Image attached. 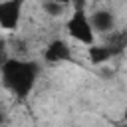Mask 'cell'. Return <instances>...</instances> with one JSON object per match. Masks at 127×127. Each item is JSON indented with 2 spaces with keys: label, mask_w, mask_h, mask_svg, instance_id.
Here are the masks:
<instances>
[{
  "label": "cell",
  "mask_w": 127,
  "mask_h": 127,
  "mask_svg": "<svg viewBox=\"0 0 127 127\" xmlns=\"http://www.w3.org/2000/svg\"><path fill=\"white\" fill-rule=\"evenodd\" d=\"M64 4H60L58 0H46L44 4H42V10L50 16V18H58V16H62L64 14Z\"/></svg>",
  "instance_id": "cell-7"
},
{
  "label": "cell",
  "mask_w": 127,
  "mask_h": 127,
  "mask_svg": "<svg viewBox=\"0 0 127 127\" xmlns=\"http://www.w3.org/2000/svg\"><path fill=\"white\" fill-rule=\"evenodd\" d=\"M119 52H121V46H93L91 44L87 56H89L91 64H103V62L111 60L115 54H119Z\"/></svg>",
  "instance_id": "cell-5"
},
{
  "label": "cell",
  "mask_w": 127,
  "mask_h": 127,
  "mask_svg": "<svg viewBox=\"0 0 127 127\" xmlns=\"http://www.w3.org/2000/svg\"><path fill=\"white\" fill-rule=\"evenodd\" d=\"M38 75V67L32 62H20V60H8L2 65V77L4 83L18 95V97H26L36 81Z\"/></svg>",
  "instance_id": "cell-1"
},
{
  "label": "cell",
  "mask_w": 127,
  "mask_h": 127,
  "mask_svg": "<svg viewBox=\"0 0 127 127\" xmlns=\"http://www.w3.org/2000/svg\"><path fill=\"white\" fill-rule=\"evenodd\" d=\"M65 28H67V32H69V36H71L73 40H77V42H81V44H87V46L93 44L95 30H93V26H91V20L85 16V10H75L73 16L67 20Z\"/></svg>",
  "instance_id": "cell-2"
},
{
  "label": "cell",
  "mask_w": 127,
  "mask_h": 127,
  "mask_svg": "<svg viewBox=\"0 0 127 127\" xmlns=\"http://www.w3.org/2000/svg\"><path fill=\"white\" fill-rule=\"evenodd\" d=\"M44 58L48 64H58V62H69L71 60V50L69 46L64 42V40H54L46 52H44Z\"/></svg>",
  "instance_id": "cell-4"
},
{
  "label": "cell",
  "mask_w": 127,
  "mask_h": 127,
  "mask_svg": "<svg viewBox=\"0 0 127 127\" xmlns=\"http://www.w3.org/2000/svg\"><path fill=\"white\" fill-rule=\"evenodd\" d=\"M22 4L24 0H4L0 2V28L4 30H16L22 16Z\"/></svg>",
  "instance_id": "cell-3"
},
{
  "label": "cell",
  "mask_w": 127,
  "mask_h": 127,
  "mask_svg": "<svg viewBox=\"0 0 127 127\" xmlns=\"http://www.w3.org/2000/svg\"><path fill=\"white\" fill-rule=\"evenodd\" d=\"M71 2H73L75 10H83L85 8V0H71Z\"/></svg>",
  "instance_id": "cell-8"
},
{
  "label": "cell",
  "mask_w": 127,
  "mask_h": 127,
  "mask_svg": "<svg viewBox=\"0 0 127 127\" xmlns=\"http://www.w3.org/2000/svg\"><path fill=\"white\" fill-rule=\"evenodd\" d=\"M123 117H125V121H127V105H125V111H123Z\"/></svg>",
  "instance_id": "cell-10"
},
{
  "label": "cell",
  "mask_w": 127,
  "mask_h": 127,
  "mask_svg": "<svg viewBox=\"0 0 127 127\" xmlns=\"http://www.w3.org/2000/svg\"><path fill=\"white\" fill-rule=\"evenodd\" d=\"M58 2H60V4H64V6H65V4H69V2H71V0H58Z\"/></svg>",
  "instance_id": "cell-9"
},
{
  "label": "cell",
  "mask_w": 127,
  "mask_h": 127,
  "mask_svg": "<svg viewBox=\"0 0 127 127\" xmlns=\"http://www.w3.org/2000/svg\"><path fill=\"white\" fill-rule=\"evenodd\" d=\"M89 20H91L93 30H97V32H109L113 28V24H115V18H113V14L109 10H97V12L91 14Z\"/></svg>",
  "instance_id": "cell-6"
},
{
  "label": "cell",
  "mask_w": 127,
  "mask_h": 127,
  "mask_svg": "<svg viewBox=\"0 0 127 127\" xmlns=\"http://www.w3.org/2000/svg\"><path fill=\"white\" fill-rule=\"evenodd\" d=\"M121 127H127V123H125V125H121Z\"/></svg>",
  "instance_id": "cell-11"
}]
</instances>
